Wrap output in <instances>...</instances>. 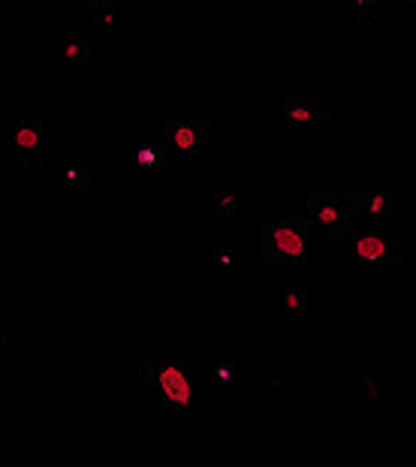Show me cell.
Segmentation results:
<instances>
[{
  "mask_svg": "<svg viewBox=\"0 0 416 467\" xmlns=\"http://www.w3.org/2000/svg\"><path fill=\"white\" fill-rule=\"evenodd\" d=\"M212 265L214 268H233L235 265V244L233 242H214L212 244Z\"/></svg>",
  "mask_w": 416,
  "mask_h": 467,
  "instance_id": "obj_14",
  "label": "cell"
},
{
  "mask_svg": "<svg viewBox=\"0 0 416 467\" xmlns=\"http://www.w3.org/2000/svg\"><path fill=\"white\" fill-rule=\"evenodd\" d=\"M305 221L314 230L317 238H350L362 223L359 212L350 200V193H317L308 200V212Z\"/></svg>",
  "mask_w": 416,
  "mask_h": 467,
  "instance_id": "obj_4",
  "label": "cell"
},
{
  "mask_svg": "<svg viewBox=\"0 0 416 467\" xmlns=\"http://www.w3.org/2000/svg\"><path fill=\"white\" fill-rule=\"evenodd\" d=\"M332 100L329 97H286L284 100V118L296 124H311V121H329Z\"/></svg>",
  "mask_w": 416,
  "mask_h": 467,
  "instance_id": "obj_8",
  "label": "cell"
},
{
  "mask_svg": "<svg viewBox=\"0 0 416 467\" xmlns=\"http://www.w3.org/2000/svg\"><path fill=\"white\" fill-rule=\"evenodd\" d=\"M284 314H305L311 307V296L308 293H286L281 299Z\"/></svg>",
  "mask_w": 416,
  "mask_h": 467,
  "instance_id": "obj_16",
  "label": "cell"
},
{
  "mask_svg": "<svg viewBox=\"0 0 416 467\" xmlns=\"http://www.w3.org/2000/svg\"><path fill=\"white\" fill-rule=\"evenodd\" d=\"M154 148L170 169H205L212 163V127L203 118H172Z\"/></svg>",
  "mask_w": 416,
  "mask_h": 467,
  "instance_id": "obj_2",
  "label": "cell"
},
{
  "mask_svg": "<svg viewBox=\"0 0 416 467\" xmlns=\"http://www.w3.org/2000/svg\"><path fill=\"white\" fill-rule=\"evenodd\" d=\"M139 383L148 389L161 392V404L166 410H205L212 395H208V377L200 368L187 362H148L139 368Z\"/></svg>",
  "mask_w": 416,
  "mask_h": 467,
  "instance_id": "obj_1",
  "label": "cell"
},
{
  "mask_svg": "<svg viewBox=\"0 0 416 467\" xmlns=\"http://www.w3.org/2000/svg\"><path fill=\"white\" fill-rule=\"evenodd\" d=\"M350 200L359 212L362 223H378L383 217H401L404 205L399 193H386V191H356L350 193Z\"/></svg>",
  "mask_w": 416,
  "mask_h": 467,
  "instance_id": "obj_7",
  "label": "cell"
},
{
  "mask_svg": "<svg viewBox=\"0 0 416 467\" xmlns=\"http://www.w3.org/2000/svg\"><path fill=\"white\" fill-rule=\"evenodd\" d=\"M0 148L13 154L18 169H39L46 161V127L36 118L0 121Z\"/></svg>",
  "mask_w": 416,
  "mask_h": 467,
  "instance_id": "obj_5",
  "label": "cell"
},
{
  "mask_svg": "<svg viewBox=\"0 0 416 467\" xmlns=\"http://www.w3.org/2000/svg\"><path fill=\"white\" fill-rule=\"evenodd\" d=\"M314 230L305 217H272L260 221V263L263 265H302L314 247Z\"/></svg>",
  "mask_w": 416,
  "mask_h": 467,
  "instance_id": "obj_3",
  "label": "cell"
},
{
  "mask_svg": "<svg viewBox=\"0 0 416 467\" xmlns=\"http://www.w3.org/2000/svg\"><path fill=\"white\" fill-rule=\"evenodd\" d=\"M133 163L139 169H166L163 157H161V151H157L154 145H139L136 151H133Z\"/></svg>",
  "mask_w": 416,
  "mask_h": 467,
  "instance_id": "obj_13",
  "label": "cell"
},
{
  "mask_svg": "<svg viewBox=\"0 0 416 467\" xmlns=\"http://www.w3.org/2000/svg\"><path fill=\"white\" fill-rule=\"evenodd\" d=\"M91 18L97 25H112L115 22V4H94Z\"/></svg>",
  "mask_w": 416,
  "mask_h": 467,
  "instance_id": "obj_18",
  "label": "cell"
},
{
  "mask_svg": "<svg viewBox=\"0 0 416 467\" xmlns=\"http://www.w3.org/2000/svg\"><path fill=\"white\" fill-rule=\"evenodd\" d=\"M378 13H380V6L378 4H369V0H359V4H356V22L359 25H374L378 22Z\"/></svg>",
  "mask_w": 416,
  "mask_h": 467,
  "instance_id": "obj_17",
  "label": "cell"
},
{
  "mask_svg": "<svg viewBox=\"0 0 416 467\" xmlns=\"http://www.w3.org/2000/svg\"><path fill=\"white\" fill-rule=\"evenodd\" d=\"M16 356H18L16 341H9V337L0 335V362H16Z\"/></svg>",
  "mask_w": 416,
  "mask_h": 467,
  "instance_id": "obj_19",
  "label": "cell"
},
{
  "mask_svg": "<svg viewBox=\"0 0 416 467\" xmlns=\"http://www.w3.org/2000/svg\"><path fill=\"white\" fill-rule=\"evenodd\" d=\"M61 187L67 193H88L94 187V172L85 166H69L61 178Z\"/></svg>",
  "mask_w": 416,
  "mask_h": 467,
  "instance_id": "obj_11",
  "label": "cell"
},
{
  "mask_svg": "<svg viewBox=\"0 0 416 467\" xmlns=\"http://www.w3.org/2000/svg\"><path fill=\"white\" fill-rule=\"evenodd\" d=\"M212 212L221 214V217H233L239 212V200H235V193H214L212 196Z\"/></svg>",
  "mask_w": 416,
  "mask_h": 467,
  "instance_id": "obj_15",
  "label": "cell"
},
{
  "mask_svg": "<svg viewBox=\"0 0 416 467\" xmlns=\"http://www.w3.org/2000/svg\"><path fill=\"white\" fill-rule=\"evenodd\" d=\"M380 404V380L371 368L356 365V407L359 410H378Z\"/></svg>",
  "mask_w": 416,
  "mask_h": 467,
  "instance_id": "obj_10",
  "label": "cell"
},
{
  "mask_svg": "<svg viewBox=\"0 0 416 467\" xmlns=\"http://www.w3.org/2000/svg\"><path fill=\"white\" fill-rule=\"evenodd\" d=\"M67 69L69 73L91 69V34H88V27H67Z\"/></svg>",
  "mask_w": 416,
  "mask_h": 467,
  "instance_id": "obj_9",
  "label": "cell"
},
{
  "mask_svg": "<svg viewBox=\"0 0 416 467\" xmlns=\"http://www.w3.org/2000/svg\"><path fill=\"white\" fill-rule=\"evenodd\" d=\"M277 380H281V371H275V368H265V371H263V383L275 386Z\"/></svg>",
  "mask_w": 416,
  "mask_h": 467,
  "instance_id": "obj_20",
  "label": "cell"
},
{
  "mask_svg": "<svg viewBox=\"0 0 416 467\" xmlns=\"http://www.w3.org/2000/svg\"><path fill=\"white\" fill-rule=\"evenodd\" d=\"M205 377H208V383H217V386H233L235 380H239V365L235 362H212L205 368Z\"/></svg>",
  "mask_w": 416,
  "mask_h": 467,
  "instance_id": "obj_12",
  "label": "cell"
},
{
  "mask_svg": "<svg viewBox=\"0 0 416 467\" xmlns=\"http://www.w3.org/2000/svg\"><path fill=\"white\" fill-rule=\"evenodd\" d=\"M347 242H350L356 260L365 265H386V263L399 265L404 260V242H390V238H383L374 223L359 226Z\"/></svg>",
  "mask_w": 416,
  "mask_h": 467,
  "instance_id": "obj_6",
  "label": "cell"
}]
</instances>
